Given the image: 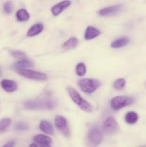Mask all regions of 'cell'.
<instances>
[{"instance_id": "6da1fadb", "label": "cell", "mask_w": 146, "mask_h": 147, "mask_svg": "<svg viewBox=\"0 0 146 147\" xmlns=\"http://www.w3.org/2000/svg\"><path fill=\"white\" fill-rule=\"evenodd\" d=\"M55 101L48 98L29 100L24 103V108L29 110H38V109L39 110L40 109L50 110V109H54L55 107Z\"/></svg>"}, {"instance_id": "7a4b0ae2", "label": "cell", "mask_w": 146, "mask_h": 147, "mask_svg": "<svg viewBox=\"0 0 146 147\" xmlns=\"http://www.w3.org/2000/svg\"><path fill=\"white\" fill-rule=\"evenodd\" d=\"M67 90H68L69 95H70L72 100L76 104L78 105L79 107H80L82 110H83L85 112H87V113L92 112V107L91 105H90L87 100L83 99L75 89L73 88L69 87Z\"/></svg>"}, {"instance_id": "3957f363", "label": "cell", "mask_w": 146, "mask_h": 147, "mask_svg": "<svg viewBox=\"0 0 146 147\" xmlns=\"http://www.w3.org/2000/svg\"><path fill=\"white\" fill-rule=\"evenodd\" d=\"M79 86L82 91L87 93H92L100 86V82L96 79L84 78L79 82Z\"/></svg>"}, {"instance_id": "277c9868", "label": "cell", "mask_w": 146, "mask_h": 147, "mask_svg": "<svg viewBox=\"0 0 146 147\" xmlns=\"http://www.w3.org/2000/svg\"><path fill=\"white\" fill-rule=\"evenodd\" d=\"M135 99L133 97L129 96H117L110 101V106L113 110L117 111L125 106L131 105L134 103Z\"/></svg>"}, {"instance_id": "5b68a950", "label": "cell", "mask_w": 146, "mask_h": 147, "mask_svg": "<svg viewBox=\"0 0 146 147\" xmlns=\"http://www.w3.org/2000/svg\"><path fill=\"white\" fill-rule=\"evenodd\" d=\"M17 73L21 76L29 79H32L36 80H47V76L41 72L34 71L29 69H16Z\"/></svg>"}, {"instance_id": "8992f818", "label": "cell", "mask_w": 146, "mask_h": 147, "mask_svg": "<svg viewBox=\"0 0 146 147\" xmlns=\"http://www.w3.org/2000/svg\"><path fill=\"white\" fill-rule=\"evenodd\" d=\"M102 130L107 135H113L117 133L119 127L115 119L113 117L107 118L103 123Z\"/></svg>"}, {"instance_id": "52a82bcc", "label": "cell", "mask_w": 146, "mask_h": 147, "mask_svg": "<svg viewBox=\"0 0 146 147\" xmlns=\"http://www.w3.org/2000/svg\"><path fill=\"white\" fill-rule=\"evenodd\" d=\"M87 139L92 145L97 146V145L100 144L102 141V134L101 131L97 128L92 129L87 134Z\"/></svg>"}, {"instance_id": "ba28073f", "label": "cell", "mask_w": 146, "mask_h": 147, "mask_svg": "<svg viewBox=\"0 0 146 147\" xmlns=\"http://www.w3.org/2000/svg\"><path fill=\"white\" fill-rule=\"evenodd\" d=\"M54 123H55L56 127L60 131H61L65 136L69 135V129L67 126V121L65 118L61 116H56Z\"/></svg>"}, {"instance_id": "9c48e42d", "label": "cell", "mask_w": 146, "mask_h": 147, "mask_svg": "<svg viewBox=\"0 0 146 147\" xmlns=\"http://www.w3.org/2000/svg\"><path fill=\"white\" fill-rule=\"evenodd\" d=\"M71 4V1L70 0H64V1H62L60 2H59L58 4H55L54 6H53L51 9L52 13L54 16H57L60 14H61L66 8L69 7V6Z\"/></svg>"}, {"instance_id": "30bf717a", "label": "cell", "mask_w": 146, "mask_h": 147, "mask_svg": "<svg viewBox=\"0 0 146 147\" xmlns=\"http://www.w3.org/2000/svg\"><path fill=\"white\" fill-rule=\"evenodd\" d=\"M122 9L121 4H117V5L110 6V7H105L99 11V14L101 16H110L113 14H116L120 11Z\"/></svg>"}, {"instance_id": "8fae6325", "label": "cell", "mask_w": 146, "mask_h": 147, "mask_svg": "<svg viewBox=\"0 0 146 147\" xmlns=\"http://www.w3.org/2000/svg\"><path fill=\"white\" fill-rule=\"evenodd\" d=\"M1 86L5 91L12 93L17 90V84L14 81L8 79H4L1 81Z\"/></svg>"}, {"instance_id": "7c38bea8", "label": "cell", "mask_w": 146, "mask_h": 147, "mask_svg": "<svg viewBox=\"0 0 146 147\" xmlns=\"http://www.w3.org/2000/svg\"><path fill=\"white\" fill-rule=\"evenodd\" d=\"M34 141L39 146H50L52 143V139L50 137L42 134L36 135L34 137Z\"/></svg>"}, {"instance_id": "4fadbf2b", "label": "cell", "mask_w": 146, "mask_h": 147, "mask_svg": "<svg viewBox=\"0 0 146 147\" xmlns=\"http://www.w3.org/2000/svg\"><path fill=\"white\" fill-rule=\"evenodd\" d=\"M101 34L100 31L97 30V28H94L92 26H89L86 29L85 34H84V38L87 40H92V39L96 38Z\"/></svg>"}, {"instance_id": "5bb4252c", "label": "cell", "mask_w": 146, "mask_h": 147, "mask_svg": "<svg viewBox=\"0 0 146 147\" xmlns=\"http://www.w3.org/2000/svg\"><path fill=\"white\" fill-rule=\"evenodd\" d=\"M40 129L44 133L49 135L54 134V129L50 122L47 121H42L40 123Z\"/></svg>"}, {"instance_id": "9a60e30c", "label": "cell", "mask_w": 146, "mask_h": 147, "mask_svg": "<svg viewBox=\"0 0 146 147\" xmlns=\"http://www.w3.org/2000/svg\"><path fill=\"white\" fill-rule=\"evenodd\" d=\"M43 28H44V27L41 23H37V24H34L27 32V36L28 37H34V36L37 35L42 32Z\"/></svg>"}, {"instance_id": "2e32d148", "label": "cell", "mask_w": 146, "mask_h": 147, "mask_svg": "<svg viewBox=\"0 0 146 147\" xmlns=\"http://www.w3.org/2000/svg\"><path fill=\"white\" fill-rule=\"evenodd\" d=\"M128 42L129 39L127 37H120V38L117 39V40H115L114 42H112L111 47L113 48H120V47H124L126 45L128 44Z\"/></svg>"}, {"instance_id": "e0dca14e", "label": "cell", "mask_w": 146, "mask_h": 147, "mask_svg": "<svg viewBox=\"0 0 146 147\" xmlns=\"http://www.w3.org/2000/svg\"><path fill=\"white\" fill-rule=\"evenodd\" d=\"M29 14L25 9H21L18 10L16 14V17L19 22H25L29 19Z\"/></svg>"}, {"instance_id": "ac0fdd59", "label": "cell", "mask_w": 146, "mask_h": 147, "mask_svg": "<svg viewBox=\"0 0 146 147\" xmlns=\"http://www.w3.org/2000/svg\"><path fill=\"white\" fill-rule=\"evenodd\" d=\"M16 69H25L27 67H31L33 66V63L30 60L21 59L19 61L17 62L14 65Z\"/></svg>"}, {"instance_id": "d6986e66", "label": "cell", "mask_w": 146, "mask_h": 147, "mask_svg": "<svg viewBox=\"0 0 146 147\" xmlns=\"http://www.w3.org/2000/svg\"><path fill=\"white\" fill-rule=\"evenodd\" d=\"M77 45H78V40L76 37H70L63 44L62 47L65 50H70V49H72L77 47Z\"/></svg>"}, {"instance_id": "ffe728a7", "label": "cell", "mask_w": 146, "mask_h": 147, "mask_svg": "<svg viewBox=\"0 0 146 147\" xmlns=\"http://www.w3.org/2000/svg\"><path fill=\"white\" fill-rule=\"evenodd\" d=\"M125 121L129 124H134L138 120V115L134 111L128 112L125 115Z\"/></svg>"}, {"instance_id": "44dd1931", "label": "cell", "mask_w": 146, "mask_h": 147, "mask_svg": "<svg viewBox=\"0 0 146 147\" xmlns=\"http://www.w3.org/2000/svg\"><path fill=\"white\" fill-rule=\"evenodd\" d=\"M11 123V119L9 118H5L0 120V133H3L10 126Z\"/></svg>"}, {"instance_id": "7402d4cb", "label": "cell", "mask_w": 146, "mask_h": 147, "mask_svg": "<svg viewBox=\"0 0 146 147\" xmlns=\"http://www.w3.org/2000/svg\"><path fill=\"white\" fill-rule=\"evenodd\" d=\"M76 73L79 76H83L86 73V67L85 65L82 63H80L76 66Z\"/></svg>"}, {"instance_id": "603a6c76", "label": "cell", "mask_w": 146, "mask_h": 147, "mask_svg": "<svg viewBox=\"0 0 146 147\" xmlns=\"http://www.w3.org/2000/svg\"><path fill=\"white\" fill-rule=\"evenodd\" d=\"M14 129L17 131H24L29 129V126L27 123L24 121H19L17 122L16 125L14 126Z\"/></svg>"}, {"instance_id": "cb8c5ba5", "label": "cell", "mask_w": 146, "mask_h": 147, "mask_svg": "<svg viewBox=\"0 0 146 147\" xmlns=\"http://www.w3.org/2000/svg\"><path fill=\"white\" fill-rule=\"evenodd\" d=\"M125 80L124 78H120L117 79L115 81L114 84H113V86H114L115 89L116 90H120V89L123 88L125 86Z\"/></svg>"}, {"instance_id": "d4e9b609", "label": "cell", "mask_w": 146, "mask_h": 147, "mask_svg": "<svg viewBox=\"0 0 146 147\" xmlns=\"http://www.w3.org/2000/svg\"><path fill=\"white\" fill-rule=\"evenodd\" d=\"M11 54L13 57L18 59H24L25 57V54L23 52L19 50H11Z\"/></svg>"}, {"instance_id": "484cf974", "label": "cell", "mask_w": 146, "mask_h": 147, "mask_svg": "<svg viewBox=\"0 0 146 147\" xmlns=\"http://www.w3.org/2000/svg\"><path fill=\"white\" fill-rule=\"evenodd\" d=\"M13 9V5L12 2L11 1H8L4 4V10L7 14H10L11 13Z\"/></svg>"}, {"instance_id": "4316f807", "label": "cell", "mask_w": 146, "mask_h": 147, "mask_svg": "<svg viewBox=\"0 0 146 147\" xmlns=\"http://www.w3.org/2000/svg\"><path fill=\"white\" fill-rule=\"evenodd\" d=\"M14 146V142H13V141H10V142H8V143H7L6 144L4 145V146H9V147H11Z\"/></svg>"}, {"instance_id": "83f0119b", "label": "cell", "mask_w": 146, "mask_h": 147, "mask_svg": "<svg viewBox=\"0 0 146 147\" xmlns=\"http://www.w3.org/2000/svg\"><path fill=\"white\" fill-rule=\"evenodd\" d=\"M38 144H32L30 145V146H38Z\"/></svg>"}, {"instance_id": "f1b7e54d", "label": "cell", "mask_w": 146, "mask_h": 147, "mask_svg": "<svg viewBox=\"0 0 146 147\" xmlns=\"http://www.w3.org/2000/svg\"><path fill=\"white\" fill-rule=\"evenodd\" d=\"M1 70H0V76H1Z\"/></svg>"}]
</instances>
